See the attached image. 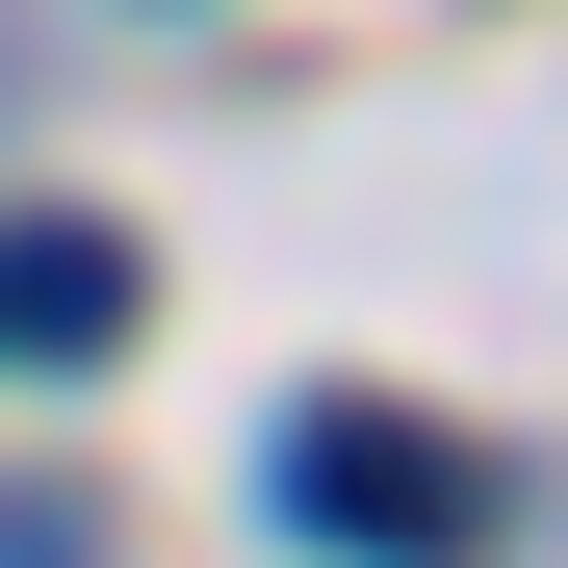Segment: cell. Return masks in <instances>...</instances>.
I'll return each instance as SVG.
<instances>
[{"label":"cell","instance_id":"obj_1","mask_svg":"<svg viewBox=\"0 0 568 568\" xmlns=\"http://www.w3.org/2000/svg\"><path fill=\"white\" fill-rule=\"evenodd\" d=\"M258 517H284V542H336V568H491V465L336 388V414H284V439H258Z\"/></svg>","mask_w":568,"mask_h":568},{"label":"cell","instance_id":"obj_2","mask_svg":"<svg viewBox=\"0 0 568 568\" xmlns=\"http://www.w3.org/2000/svg\"><path fill=\"white\" fill-rule=\"evenodd\" d=\"M155 311L130 284V233H78V207H0V362H104Z\"/></svg>","mask_w":568,"mask_h":568}]
</instances>
